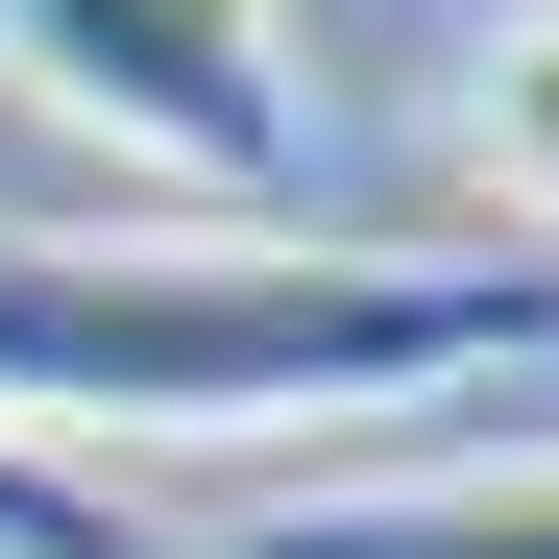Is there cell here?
Masks as SVG:
<instances>
[{
    "label": "cell",
    "mask_w": 559,
    "mask_h": 559,
    "mask_svg": "<svg viewBox=\"0 0 559 559\" xmlns=\"http://www.w3.org/2000/svg\"><path fill=\"white\" fill-rule=\"evenodd\" d=\"M559 341V243L365 267V243H0V438H267V414H438Z\"/></svg>",
    "instance_id": "6da1fadb"
},
{
    "label": "cell",
    "mask_w": 559,
    "mask_h": 559,
    "mask_svg": "<svg viewBox=\"0 0 559 559\" xmlns=\"http://www.w3.org/2000/svg\"><path fill=\"white\" fill-rule=\"evenodd\" d=\"M0 73L195 219H293V170H317V98H293L267 0H0Z\"/></svg>",
    "instance_id": "7a4b0ae2"
},
{
    "label": "cell",
    "mask_w": 559,
    "mask_h": 559,
    "mask_svg": "<svg viewBox=\"0 0 559 559\" xmlns=\"http://www.w3.org/2000/svg\"><path fill=\"white\" fill-rule=\"evenodd\" d=\"M146 559H559V462H390V487L219 511V535H146Z\"/></svg>",
    "instance_id": "3957f363"
},
{
    "label": "cell",
    "mask_w": 559,
    "mask_h": 559,
    "mask_svg": "<svg viewBox=\"0 0 559 559\" xmlns=\"http://www.w3.org/2000/svg\"><path fill=\"white\" fill-rule=\"evenodd\" d=\"M462 170H487L511 219H559V0H511V25L462 49Z\"/></svg>",
    "instance_id": "277c9868"
},
{
    "label": "cell",
    "mask_w": 559,
    "mask_h": 559,
    "mask_svg": "<svg viewBox=\"0 0 559 559\" xmlns=\"http://www.w3.org/2000/svg\"><path fill=\"white\" fill-rule=\"evenodd\" d=\"M170 511H122L98 462H49V438H0V559H146Z\"/></svg>",
    "instance_id": "5b68a950"
}]
</instances>
